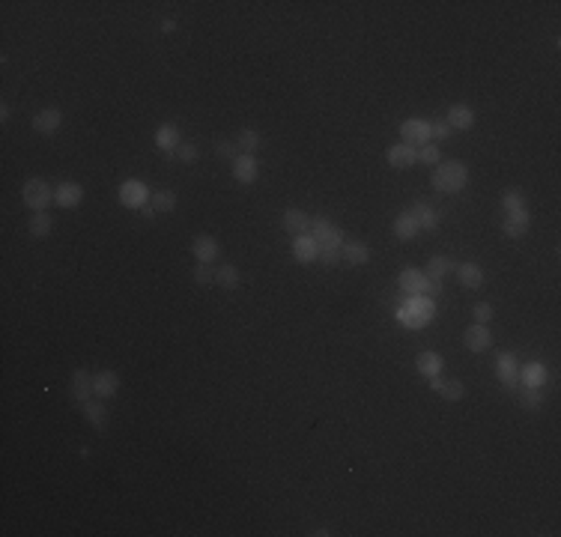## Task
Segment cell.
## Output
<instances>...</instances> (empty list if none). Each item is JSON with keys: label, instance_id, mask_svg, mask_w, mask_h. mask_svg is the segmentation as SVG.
I'll return each instance as SVG.
<instances>
[{"label": "cell", "instance_id": "cell-19", "mask_svg": "<svg viewBox=\"0 0 561 537\" xmlns=\"http://www.w3.org/2000/svg\"><path fill=\"white\" fill-rule=\"evenodd\" d=\"M116 388H120V376H116L114 370H102L93 376V394L96 397H114Z\"/></svg>", "mask_w": 561, "mask_h": 537}, {"label": "cell", "instance_id": "cell-11", "mask_svg": "<svg viewBox=\"0 0 561 537\" xmlns=\"http://www.w3.org/2000/svg\"><path fill=\"white\" fill-rule=\"evenodd\" d=\"M397 284H400V290L409 293V295L427 293V275H421L418 268H403V272L397 275Z\"/></svg>", "mask_w": 561, "mask_h": 537}, {"label": "cell", "instance_id": "cell-37", "mask_svg": "<svg viewBox=\"0 0 561 537\" xmlns=\"http://www.w3.org/2000/svg\"><path fill=\"white\" fill-rule=\"evenodd\" d=\"M472 317H475V322H481V326H487L493 317H496V310H493V304L490 302H478L475 308H472Z\"/></svg>", "mask_w": 561, "mask_h": 537}, {"label": "cell", "instance_id": "cell-22", "mask_svg": "<svg viewBox=\"0 0 561 537\" xmlns=\"http://www.w3.org/2000/svg\"><path fill=\"white\" fill-rule=\"evenodd\" d=\"M442 364H445V358L439 352H433V349H424V352H418V358H415V367H418L421 376H439Z\"/></svg>", "mask_w": 561, "mask_h": 537}, {"label": "cell", "instance_id": "cell-32", "mask_svg": "<svg viewBox=\"0 0 561 537\" xmlns=\"http://www.w3.org/2000/svg\"><path fill=\"white\" fill-rule=\"evenodd\" d=\"M215 284L224 286V290H236V286H239V268L236 266L215 268Z\"/></svg>", "mask_w": 561, "mask_h": 537}, {"label": "cell", "instance_id": "cell-5", "mask_svg": "<svg viewBox=\"0 0 561 537\" xmlns=\"http://www.w3.org/2000/svg\"><path fill=\"white\" fill-rule=\"evenodd\" d=\"M496 373H499V379L508 391L520 388V364L513 358V352H499V358H496Z\"/></svg>", "mask_w": 561, "mask_h": 537}, {"label": "cell", "instance_id": "cell-8", "mask_svg": "<svg viewBox=\"0 0 561 537\" xmlns=\"http://www.w3.org/2000/svg\"><path fill=\"white\" fill-rule=\"evenodd\" d=\"M280 224H284V230L293 233V236H307V233H311V215H307L305 209H296V206L284 209Z\"/></svg>", "mask_w": 561, "mask_h": 537}, {"label": "cell", "instance_id": "cell-25", "mask_svg": "<svg viewBox=\"0 0 561 537\" xmlns=\"http://www.w3.org/2000/svg\"><path fill=\"white\" fill-rule=\"evenodd\" d=\"M81 412H84V421L93 430H105L108 427V409L102 406V403L87 400V403H81Z\"/></svg>", "mask_w": 561, "mask_h": 537}, {"label": "cell", "instance_id": "cell-34", "mask_svg": "<svg viewBox=\"0 0 561 537\" xmlns=\"http://www.w3.org/2000/svg\"><path fill=\"white\" fill-rule=\"evenodd\" d=\"M502 206H504V212L526 209V194H522L520 188H504L502 191Z\"/></svg>", "mask_w": 561, "mask_h": 537}, {"label": "cell", "instance_id": "cell-38", "mask_svg": "<svg viewBox=\"0 0 561 537\" xmlns=\"http://www.w3.org/2000/svg\"><path fill=\"white\" fill-rule=\"evenodd\" d=\"M439 158H442V152L436 143H424L418 149V161H424V165H439Z\"/></svg>", "mask_w": 561, "mask_h": 537}, {"label": "cell", "instance_id": "cell-26", "mask_svg": "<svg viewBox=\"0 0 561 537\" xmlns=\"http://www.w3.org/2000/svg\"><path fill=\"white\" fill-rule=\"evenodd\" d=\"M454 260H451V257H430L427 260V268H424V275H427V277H433V281H442V277H448L451 272H454Z\"/></svg>", "mask_w": 561, "mask_h": 537}, {"label": "cell", "instance_id": "cell-35", "mask_svg": "<svg viewBox=\"0 0 561 537\" xmlns=\"http://www.w3.org/2000/svg\"><path fill=\"white\" fill-rule=\"evenodd\" d=\"M150 203L156 206V212H174L176 209V194L167 191V188H161V191H156L150 197Z\"/></svg>", "mask_w": 561, "mask_h": 537}, {"label": "cell", "instance_id": "cell-15", "mask_svg": "<svg viewBox=\"0 0 561 537\" xmlns=\"http://www.w3.org/2000/svg\"><path fill=\"white\" fill-rule=\"evenodd\" d=\"M529 212L526 209H517V212H508V218L502 221V230H504V236H511V239H520V236H526L529 233Z\"/></svg>", "mask_w": 561, "mask_h": 537}, {"label": "cell", "instance_id": "cell-33", "mask_svg": "<svg viewBox=\"0 0 561 537\" xmlns=\"http://www.w3.org/2000/svg\"><path fill=\"white\" fill-rule=\"evenodd\" d=\"M51 215L48 212H36L33 218H30V236L33 239H48V233H51Z\"/></svg>", "mask_w": 561, "mask_h": 537}, {"label": "cell", "instance_id": "cell-43", "mask_svg": "<svg viewBox=\"0 0 561 537\" xmlns=\"http://www.w3.org/2000/svg\"><path fill=\"white\" fill-rule=\"evenodd\" d=\"M215 152H218L221 158L236 161V143H230V140H218V143H215Z\"/></svg>", "mask_w": 561, "mask_h": 537}, {"label": "cell", "instance_id": "cell-31", "mask_svg": "<svg viewBox=\"0 0 561 537\" xmlns=\"http://www.w3.org/2000/svg\"><path fill=\"white\" fill-rule=\"evenodd\" d=\"M517 391H520V406L526 409V412H535V409L544 406V391H540V388L522 385V388H517Z\"/></svg>", "mask_w": 561, "mask_h": 537}, {"label": "cell", "instance_id": "cell-23", "mask_svg": "<svg viewBox=\"0 0 561 537\" xmlns=\"http://www.w3.org/2000/svg\"><path fill=\"white\" fill-rule=\"evenodd\" d=\"M454 272H457L460 284H463L466 290H481V284H484V272H481V266H478V263H463V266H457Z\"/></svg>", "mask_w": 561, "mask_h": 537}, {"label": "cell", "instance_id": "cell-41", "mask_svg": "<svg viewBox=\"0 0 561 537\" xmlns=\"http://www.w3.org/2000/svg\"><path fill=\"white\" fill-rule=\"evenodd\" d=\"M215 281V275L210 272V266L206 263H197V268H194V284L197 286H210Z\"/></svg>", "mask_w": 561, "mask_h": 537}, {"label": "cell", "instance_id": "cell-36", "mask_svg": "<svg viewBox=\"0 0 561 537\" xmlns=\"http://www.w3.org/2000/svg\"><path fill=\"white\" fill-rule=\"evenodd\" d=\"M439 394H442L445 400H463L466 388H463V382H460V379H448V382H442Z\"/></svg>", "mask_w": 561, "mask_h": 537}, {"label": "cell", "instance_id": "cell-20", "mask_svg": "<svg viewBox=\"0 0 561 537\" xmlns=\"http://www.w3.org/2000/svg\"><path fill=\"white\" fill-rule=\"evenodd\" d=\"M316 254H320V248H316V242L311 239V233L307 236H296L293 242V257H296V263H314Z\"/></svg>", "mask_w": 561, "mask_h": 537}, {"label": "cell", "instance_id": "cell-39", "mask_svg": "<svg viewBox=\"0 0 561 537\" xmlns=\"http://www.w3.org/2000/svg\"><path fill=\"white\" fill-rule=\"evenodd\" d=\"M316 260H320V263L323 266H329V268H334V266H338L340 263V251H334V248H320V254H316Z\"/></svg>", "mask_w": 561, "mask_h": 537}, {"label": "cell", "instance_id": "cell-17", "mask_svg": "<svg viewBox=\"0 0 561 537\" xmlns=\"http://www.w3.org/2000/svg\"><path fill=\"white\" fill-rule=\"evenodd\" d=\"M445 123L451 125V129L466 131V129H472V125H475V111H472V107H466V105H451Z\"/></svg>", "mask_w": 561, "mask_h": 537}, {"label": "cell", "instance_id": "cell-40", "mask_svg": "<svg viewBox=\"0 0 561 537\" xmlns=\"http://www.w3.org/2000/svg\"><path fill=\"white\" fill-rule=\"evenodd\" d=\"M197 156H201V152H197L194 143H179V147H176V158H183L185 165H194Z\"/></svg>", "mask_w": 561, "mask_h": 537}, {"label": "cell", "instance_id": "cell-2", "mask_svg": "<svg viewBox=\"0 0 561 537\" xmlns=\"http://www.w3.org/2000/svg\"><path fill=\"white\" fill-rule=\"evenodd\" d=\"M311 239L316 242V248H334V251H340V245H343L340 227H334L329 218H311Z\"/></svg>", "mask_w": 561, "mask_h": 537}, {"label": "cell", "instance_id": "cell-7", "mask_svg": "<svg viewBox=\"0 0 561 537\" xmlns=\"http://www.w3.org/2000/svg\"><path fill=\"white\" fill-rule=\"evenodd\" d=\"M388 165H391L394 170H409L418 165V149L409 147V143H394V147H388Z\"/></svg>", "mask_w": 561, "mask_h": 537}, {"label": "cell", "instance_id": "cell-6", "mask_svg": "<svg viewBox=\"0 0 561 537\" xmlns=\"http://www.w3.org/2000/svg\"><path fill=\"white\" fill-rule=\"evenodd\" d=\"M120 203L129 206V209H141V206L150 203V191L141 179H129V182L120 185Z\"/></svg>", "mask_w": 561, "mask_h": 537}, {"label": "cell", "instance_id": "cell-24", "mask_svg": "<svg viewBox=\"0 0 561 537\" xmlns=\"http://www.w3.org/2000/svg\"><path fill=\"white\" fill-rule=\"evenodd\" d=\"M156 147L165 152V156H170V158L176 156V147H179V131H176V125H161V129L156 131Z\"/></svg>", "mask_w": 561, "mask_h": 537}, {"label": "cell", "instance_id": "cell-14", "mask_svg": "<svg viewBox=\"0 0 561 537\" xmlns=\"http://www.w3.org/2000/svg\"><path fill=\"white\" fill-rule=\"evenodd\" d=\"M81 197H84V188L78 182H63L57 191H54V203H57L60 209H75L81 203Z\"/></svg>", "mask_w": 561, "mask_h": 537}, {"label": "cell", "instance_id": "cell-42", "mask_svg": "<svg viewBox=\"0 0 561 537\" xmlns=\"http://www.w3.org/2000/svg\"><path fill=\"white\" fill-rule=\"evenodd\" d=\"M451 131H454V129H451V125H448L445 120L430 123V134H433V138H436V140H448V138H451Z\"/></svg>", "mask_w": 561, "mask_h": 537}, {"label": "cell", "instance_id": "cell-29", "mask_svg": "<svg viewBox=\"0 0 561 537\" xmlns=\"http://www.w3.org/2000/svg\"><path fill=\"white\" fill-rule=\"evenodd\" d=\"M260 143H263V138L254 129H242L236 134V149H242V156H254V149H260Z\"/></svg>", "mask_w": 561, "mask_h": 537}, {"label": "cell", "instance_id": "cell-27", "mask_svg": "<svg viewBox=\"0 0 561 537\" xmlns=\"http://www.w3.org/2000/svg\"><path fill=\"white\" fill-rule=\"evenodd\" d=\"M520 382L531 385V388H540V385L547 382V367L540 364V361H531L529 367H522V370H520Z\"/></svg>", "mask_w": 561, "mask_h": 537}, {"label": "cell", "instance_id": "cell-28", "mask_svg": "<svg viewBox=\"0 0 561 537\" xmlns=\"http://www.w3.org/2000/svg\"><path fill=\"white\" fill-rule=\"evenodd\" d=\"M406 310H409L412 317L421 322V326H427V322L433 319V302H430V299H421V295H412V299H409V308H406Z\"/></svg>", "mask_w": 561, "mask_h": 537}, {"label": "cell", "instance_id": "cell-45", "mask_svg": "<svg viewBox=\"0 0 561 537\" xmlns=\"http://www.w3.org/2000/svg\"><path fill=\"white\" fill-rule=\"evenodd\" d=\"M141 218H143V221H152V218H156V206H152V203L141 206Z\"/></svg>", "mask_w": 561, "mask_h": 537}, {"label": "cell", "instance_id": "cell-30", "mask_svg": "<svg viewBox=\"0 0 561 537\" xmlns=\"http://www.w3.org/2000/svg\"><path fill=\"white\" fill-rule=\"evenodd\" d=\"M394 236L403 239V242H409V239L418 236V224L409 218V212H400V215L394 218Z\"/></svg>", "mask_w": 561, "mask_h": 537}, {"label": "cell", "instance_id": "cell-13", "mask_svg": "<svg viewBox=\"0 0 561 537\" xmlns=\"http://www.w3.org/2000/svg\"><path fill=\"white\" fill-rule=\"evenodd\" d=\"M192 254L197 257V263L210 266L212 260L218 257V242H215L212 236H206V233H201V236H194V242H192Z\"/></svg>", "mask_w": 561, "mask_h": 537}, {"label": "cell", "instance_id": "cell-46", "mask_svg": "<svg viewBox=\"0 0 561 537\" xmlns=\"http://www.w3.org/2000/svg\"><path fill=\"white\" fill-rule=\"evenodd\" d=\"M427 293H430V295L442 293V281H433V277H427Z\"/></svg>", "mask_w": 561, "mask_h": 537}, {"label": "cell", "instance_id": "cell-44", "mask_svg": "<svg viewBox=\"0 0 561 537\" xmlns=\"http://www.w3.org/2000/svg\"><path fill=\"white\" fill-rule=\"evenodd\" d=\"M397 319H400V322H403V326H409V328H421V322H418V319H415V317H412V313H409V310H397Z\"/></svg>", "mask_w": 561, "mask_h": 537}, {"label": "cell", "instance_id": "cell-1", "mask_svg": "<svg viewBox=\"0 0 561 537\" xmlns=\"http://www.w3.org/2000/svg\"><path fill=\"white\" fill-rule=\"evenodd\" d=\"M430 182L436 191L442 194H460L466 188L469 182V167H466V161H457V158H451V161H439L436 170H433V176H430Z\"/></svg>", "mask_w": 561, "mask_h": 537}, {"label": "cell", "instance_id": "cell-12", "mask_svg": "<svg viewBox=\"0 0 561 537\" xmlns=\"http://www.w3.org/2000/svg\"><path fill=\"white\" fill-rule=\"evenodd\" d=\"M69 391H72V397H75L78 403H87V400H90V394H93V376H90V370L78 367V370L72 373Z\"/></svg>", "mask_w": 561, "mask_h": 537}, {"label": "cell", "instance_id": "cell-3", "mask_svg": "<svg viewBox=\"0 0 561 537\" xmlns=\"http://www.w3.org/2000/svg\"><path fill=\"white\" fill-rule=\"evenodd\" d=\"M21 197L33 212H45V206L54 203V191L45 179H27L24 188H21Z\"/></svg>", "mask_w": 561, "mask_h": 537}, {"label": "cell", "instance_id": "cell-18", "mask_svg": "<svg viewBox=\"0 0 561 537\" xmlns=\"http://www.w3.org/2000/svg\"><path fill=\"white\" fill-rule=\"evenodd\" d=\"M233 176L239 179V182H254V179L260 176V165L254 156H236V161H233Z\"/></svg>", "mask_w": 561, "mask_h": 537}, {"label": "cell", "instance_id": "cell-48", "mask_svg": "<svg viewBox=\"0 0 561 537\" xmlns=\"http://www.w3.org/2000/svg\"><path fill=\"white\" fill-rule=\"evenodd\" d=\"M0 120H3V123L9 120V105H3V107H0Z\"/></svg>", "mask_w": 561, "mask_h": 537}, {"label": "cell", "instance_id": "cell-16", "mask_svg": "<svg viewBox=\"0 0 561 537\" xmlns=\"http://www.w3.org/2000/svg\"><path fill=\"white\" fill-rule=\"evenodd\" d=\"M406 212H409V218L418 224V230H436L439 218H436V212H433L430 203H424V200H421V203H412Z\"/></svg>", "mask_w": 561, "mask_h": 537}, {"label": "cell", "instance_id": "cell-10", "mask_svg": "<svg viewBox=\"0 0 561 537\" xmlns=\"http://www.w3.org/2000/svg\"><path fill=\"white\" fill-rule=\"evenodd\" d=\"M63 125V111L60 107H45V111H39L33 116V129L39 134H54Z\"/></svg>", "mask_w": 561, "mask_h": 537}, {"label": "cell", "instance_id": "cell-9", "mask_svg": "<svg viewBox=\"0 0 561 537\" xmlns=\"http://www.w3.org/2000/svg\"><path fill=\"white\" fill-rule=\"evenodd\" d=\"M463 344L466 349H472V352H484V349L493 346V331L490 326H481V322H475V326H469L463 331Z\"/></svg>", "mask_w": 561, "mask_h": 537}, {"label": "cell", "instance_id": "cell-4", "mask_svg": "<svg viewBox=\"0 0 561 537\" xmlns=\"http://www.w3.org/2000/svg\"><path fill=\"white\" fill-rule=\"evenodd\" d=\"M400 138L403 143H409V147H424V143H430V123L418 120V116H412V120H403L400 123Z\"/></svg>", "mask_w": 561, "mask_h": 537}, {"label": "cell", "instance_id": "cell-47", "mask_svg": "<svg viewBox=\"0 0 561 537\" xmlns=\"http://www.w3.org/2000/svg\"><path fill=\"white\" fill-rule=\"evenodd\" d=\"M174 21H161V33H174Z\"/></svg>", "mask_w": 561, "mask_h": 537}, {"label": "cell", "instance_id": "cell-21", "mask_svg": "<svg viewBox=\"0 0 561 537\" xmlns=\"http://www.w3.org/2000/svg\"><path fill=\"white\" fill-rule=\"evenodd\" d=\"M340 257L352 266H365V263H370V248L365 245V242H343Z\"/></svg>", "mask_w": 561, "mask_h": 537}]
</instances>
